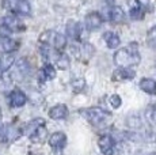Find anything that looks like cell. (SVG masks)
Listing matches in <instances>:
<instances>
[{
  "instance_id": "obj_25",
  "label": "cell",
  "mask_w": 156,
  "mask_h": 155,
  "mask_svg": "<svg viewBox=\"0 0 156 155\" xmlns=\"http://www.w3.org/2000/svg\"><path fill=\"white\" fill-rule=\"evenodd\" d=\"M109 102H110V105H112L114 109H118L119 106H121V103H122V99H121V97H119L118 94H113L112 97H110Z\"/></svg>"
},
{
  "instance_id": "obj_10",
  "label": "cell",
  "mask_w": 156,
  "mask_h": 155,
  "mask_svg": "<svg viewBox=\"0 0 156 155\" xmlns=\"http://www.w3.org/2000/svg\"><path fill=\"white\" fill-rule=\"evenodd\" d=\"M106 19L112 23H122L125 20V11L119 5H113L106 10Z\"/></svg>"
},
{
  "instance_id": "obj_26",
  "label": "cell",
  "mask_w": 156,
  "mask_h": 155,
  "mask_svg": "<svg viewBox=\"0 0 156 155\" xmlns=\"http://www.w3.org/2000/svg\"><path fill=\"white\" fill-rule=\"evenodd\" d=\"M73 87L76 88V90H79V88L84 87V80H83V79H77L76 82H73Z\"/></svg>"
},
{
  "instance_id": "obj_6",
  "label": "cell",
  "mask_w": 156,
  "mask_h": 155,
  "mask_svg": "<svg viewBox=\"0 0 156 155\" xmlns=\"http://www.w3.org/2000/svg\"><path fill=\"white\" fill-rule=\"evenodd\" d=\"M2 27H4L8 33H16V31H23L26 26L18 19L15 15H5L2 18Z\"/></svg>"
},
{
  "instance_id": "obj_24",
  "label": "cell",
  "mask_w": 156,
  "mask_h": 155,
  "mask_svg": "<svg viewBox=\"0 0 156 155\" xmlns=\"http://www.w3.org/2000/svg\"><path fill=\"white\" fill-rule=\"evenodd\" d=\"M147 118L152 125H156V105H151L147 109Z\"/></svg>"
},
{
  "instance_id": "obj_4",
  "label": "cell",
  "mask_w": 156,
  "mask_h": 155,
  "mask_svg": "<svg viewBox=\"0 0 156 155\" xmlns=\"http://www.w3.org/2000/svg\"><path fill=\"white\" fill-rule=\"evenodd\" d=\"M83 113H84L87 120H88L92 125H95V127L102 125L107 120V117L110 116L109 113L105 112V110L101 109V108H90V109H86Z\"/></svg>"
},
{
  "instance_id": "obj_1",
  "label": "cell",
  "mask_w": 156,
  "mask_h": 155,
  "mask_svg": "<svg viewBox=\"0 0 156 155\" xmlns=\"http://www.w3.org/2000/svg\"><path fill=\"white\" fill-rule=\"evenodd\" d=\"M114 63L119 68H130L140 63V53L137 44L132 42L126 48H121L114 53Z\"/></svg>"
},
{
  "instance_id": "obj_27",
  "label": "cell",
  "mask_w": 156,
  "mask_h": 155,
  "mask_svg": "<svg viewBox=\"0 0 156 155\" xmlns=\"http://www.w3.org/2000/svg\"><path fill=\"white\" fill-rule=\"evenodd\" d=\"M0 71H2V63H0Z\"/></svg>"
},
{
  "instance_id": "obj_19",
  "label": "cell",
  "mask_w": 156,
  "mask_h": 155,
  "mask_svg": "<svg viewBox=\"0 0 156 155\" xmlns=\"http://www.w3.org/2000/svg\"><path fill=\"white\" fill-rule=\"evenodd\" d=\"M140 88L147 94L155 95L156 94V82L154 79H148V78H143L140 80Z\"/></svg>"
},
{
  "instance_id": "obj_11",
  "label": "cell",
  "mask_w": 156,
  "mask_h": 155,
  "mask_svg": "<svg viewBox=\"0 0 156 155\" xmlns=\"http://www.w3.org/2000/svg\"><path fill=\"white\" fill-rule=\"evenodd\" d=\"M48 139H49V146L55 151L62 150L67 144V135L64 132H53Z\"/></svg>"
},
{
  "instance_id": "obj_13",
  "label": "cell",
  "mask_w": 156,
  "mask_h": 155,
  "mask_svg": "<svg viewBox=\"0 0 156 155\" xmlns=\"http://www.w3.org/2000/svg\"><path fill=\"white\" fill-rule=\"evenodd\" d=\"M48 114L52 120H64V118L68 117V108L64 103H57V105L49 109Z\"/></svg>"
},
{
  "instance_id": "obj_2",
  "label": "cell",
  "mask_w": 156,
  "mask_h": 155,
  "mask_svg": "<svg viewBox=\"0 0 156 155\" xmlns=\"http://www.w3.org/2000/svg\"><path fill=\"white\" fill-rule=\"evenodd\" d=\"M25 133L34 143H42L48 138V131L45 128V121L42 118H34L26 124Z\"/></svg>"
},
{
  "instance_id": "obj_21",
  "label": "cell",
  "mask_w": 156,
  "mask_h": 155,
  "mask_svg": "<svg viewBox=\"0 0 156 155\" xmlns=\"http://www.w3.org/2000/svg\"><path fill=\"white\" fill-rule=\"evenodd\" d=\"M0 63H2V71H7L14 65L15 59H14V56L11 55V53H5L4 57L0 59Z\"/></svg>"
},
{
  "instance_id": "obj_23",
  "label": "cell",
  "mask_w": 156,
  "mask_h": 155,
  "mask_svg": "<svg viewBox=\"0 0 156 155\" xmlns=\"http://www.w3.org/2000/svg\"><path fill=\"white\" fill-rule=\"evenodd\" d=\"M147 44L152 49H156V26H154L151 30L147 33Z\"/></svg>"
},
{
  "instance_id": "obj_12",
  "label": "cell",
  "mask_w": 156,
  "mask_h": 155,
  "mask_svg": "<svg viewBox=\"0 0 156 155\" xmlns=\"http://www.w3.org/2000/svg\"><path fill=\"white\" fill-rule=\"evenodd\" d=\"M98 146L105 155H113L114 148H115V142L110 135H103L98 140Z\"/></svg>"
},
{
  "instance_id": "obj_8",
  "label": "cell",
  "mask_w": 156,
  "mask_h": 155,
  "mask_svg": "<svg viewBox=\"0 0 156 155\" xmlns=\"http://www.w3.org/2000/svg\"><path fill=\"white\" fill-rule=\"evenodd\" d=\"M103 20H105V18L99 13L94 11V13H90L86 15L84 26L88 31H95L98 29H101V26L103 25Z\"/></svg>"
},
{
  "instance_id": "obj_28",
  "label": "cell",
  "mask_w": 156,
  "mask_h": 155,
  "mask_svg": "<svg viewBox=\"0 0 156 155\" xmlns=\"http://www.w3.org/2000/svg\"><path fill=\"white\" fill-rule=\"evenodd\" d=\"M149 155H156V154H149Z\"/></svg>"
},
{
  "instance_id": "obj_17",
  "label": "cell",
  "mask_w": 156,
  "mask_h": 155,
  "mask_svg": "<svg viewBox=\"0 0 156 155\" xmlns=\"http://www.w3.org/2000/svg\"><path fill=\"white\" fill-rule=\"evenodd\" d=\"M103 40H105V42H106L107 48H110V49H115V48H118L119 44H121V40H119L118 34H115L114 31H106L103 34Z\"/></svg>"
},
{
  "instance_id": "obj_18",
  "label": "cell",
  "mask_w": 156,
  "mask_h": 155,
  "mask_svg": "<svg viewBox=\"0 0 156 155\" xmlns=\"http://www.w3.org/2000/svg\"><path fill=\"white\" fill-rule=\"evenodd\" d=\"M134 71L132 68H118L117 71H114L113 79L114 80H129L134 78Z\"/></svg>"
},
{
  "instance_id": "obj_15",
  "label": "cell",
  "mask_w": 156,
  "mask_h": 155,
  "mask_svg": "<svg viewBox=\"0 0 156 155\" xmlns=\"http://www.w3.org/2000/svg\"><path fill=\"white\" fill-rule=\"evenodd\" d=\"M56 78V70L50 63H46L42 68L40 70V74H38V79L41 82H48V80H52Z\"/></svg>"
},
{
  "instance_id": "obj_5",
  "label": "cell",
  "mask_w": 156,
  "mask_h": 155,
  "mask_svg": "<svg viewBox=\"0 0 156 155\" xmlns=\"http://www.w3.org/2000/svg\"><path fill=\"white\" fill-rule=\"evenodd\" d=\"M22 132L11 124L0 125V143H10L19 139Z\"/></svg>"
},
{
  "instance_id": "obj_9",
  "label": "cell",
  "mask_w": 156,
  "mask_h": 155,
  "mask_svg": "<svg viewBox=\"0 0 156 155\" xmlns=\"http://www.w3.org/2000/svg\"><path fill=\"white\" fill-rule=\"evenodd\" d=\"M8 101H10V106L11 108H22V106L26 105L27 102V97L19 88H15L8 95Z\"/></svg>"
},
{
  "instance_id": "obj_16",
  "label": "cell",
  "mask_w": 156,
  "mask_h": 155,
  "mask_svg": "<svg viewBox=\"0 0 156 155\" xmlns=\"http://www.w3.org/2000/svg\"><path fill=\"white\" fill-rule=\"evenodd\" d=\"M67 34L72 40L79 41L80 35H82V25L79 22H75V20H69L67 23Z\"/></svg>"
},
{
  "instance_id": "obj_7",
  "label": "cell",
  "mask_w": 156,
  "mask_h": 155,
  "mask_svg": "<svg viewBox=\"0 0 156 155\" xmlns=\"http://www.w3.org/2000/svg\"><path fill=\"white\" fill-rule=\"evenodd\" d=\"M30 74V64L27 61V59L25 57H20L15 61V70L12 71V79H18V80H22L25 79Z\"/></svg>"
},
{
  "instance_id": "obj_20",
  "label": "cell",
  "mask_w": 156,
  "mask_h": 155,
  "mask_svg": "<svg viewBox=\"0 0 156 155\" xmlns=\"http://www.w3.org/2000/svg\"><path fill=\"white\" fill-rule=\"evenodd\" d=\"M79 52H80V55L77 56V57H80L83 60H88V59H91V56L94 55V46L92 45H90V44H83L82 46L79 48Z\"/></svg>"
},
{
  "instance_id": "obj_22",
  "label": "cell",
  "mask_w": 156,
  "mask_h": 155,
  "mask_svg": "<svg viewBox=\"0 0 156 155\" xmlns=\"http://www.w3.org/2000/svg\"><path fill=\"white\" fill-rule=\"evenodd\" d=\"M56 64L60 70H68V68H69V59H68L67 55H62L61 53V55H58V57H57Z\"/></svg>"
},
{
  "instance_id": "obj_14",
  "label": "cell",
  "mask_w": 156,
  "mask_h": 155,
  "mask_svg": "<svg viewBox=\"0 0 156 155\" xmlns=\"http://www.w3.org/2000/svg\"><path fill=\"white\" fill-rule=\"evenodd\" d=\"M18 46H19L18 41H15L10 37H2V35H0V52L12 53L18 49Z\"/></svg>"
},
{
  "instance_id": "obj_3",
  "label": "cell",
  "mask_w": 156,
  "mask_h": 155,
  "mask_svg": "<svg viewBox=\"0 0 156 155\" xmlns=\"http://www.w3.org/2000/svg\"><path fill=\"white\" fill-rule=\"evenodd\" d=\"M2 7L12 13L14 15H30L31 7L27 0H3Z\"/></svg>"
}]
</instances>
